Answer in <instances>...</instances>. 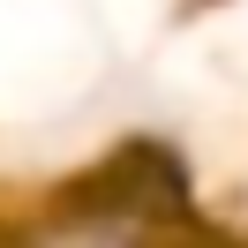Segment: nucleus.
I'll return each instance as SVG.
<instances>
[]
</instances>
